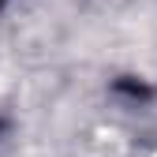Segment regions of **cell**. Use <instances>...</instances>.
Instances as JSON below:
<instances>
[{"instance_id":"1","label":"cell","mask_w":157,"mask_h":157,"mask_svg":"<svg viewBox=\"0 0 157 157\" xmlns=\"http://www.w3.org/2000/svg\"><path fill=\"white\" fill-rule=\"evenodd\" d=\"M150 157H157V150H153V153H150Z\"/></svg>"}]
</instances>
